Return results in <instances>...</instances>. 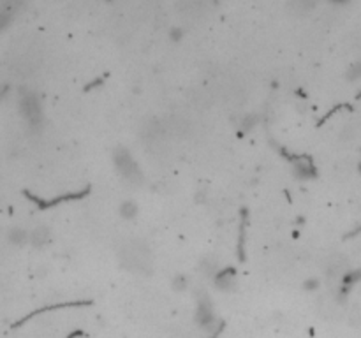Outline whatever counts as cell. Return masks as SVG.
<instances>
[{
    "instance_id": "1",
    "label": "cell",
    "mask_w": 361,
    "mask_h": 338,
    "mask_svg": "<svg viewBox=\"0 0 361 338\" xmlns=\"http://www.w3.org/2000/svg\"><path fill=\"white\" fill-rule=\"evenodd\" d=\"M136 212H137V206L132 201H125V203L122 204V217H125V219H131V217L136 215Z\"/></svg>"
}]
</instances>
